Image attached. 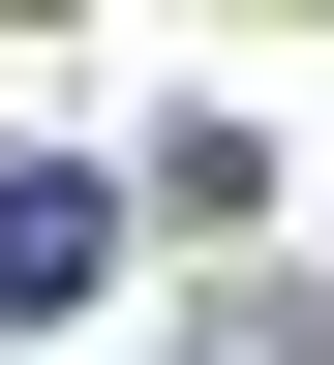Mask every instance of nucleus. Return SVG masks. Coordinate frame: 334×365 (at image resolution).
Wrapping results in <instances>:
<instances>
[{
    "label": "nucleus",
    "instance_id": "1",
    "mask_svg": "<svg viewBox=\"0 0 334 365\" xmlns=\"http://www.w3.org/2000/svg\"><path fill=\"white\" fill-rule=\"evenodd\" d=\"M91 274H122V182L91 153H0V304H91Z\"/></svg>",
    "mask_w": 334,
    "mask_h": 365
}]
</instances>
